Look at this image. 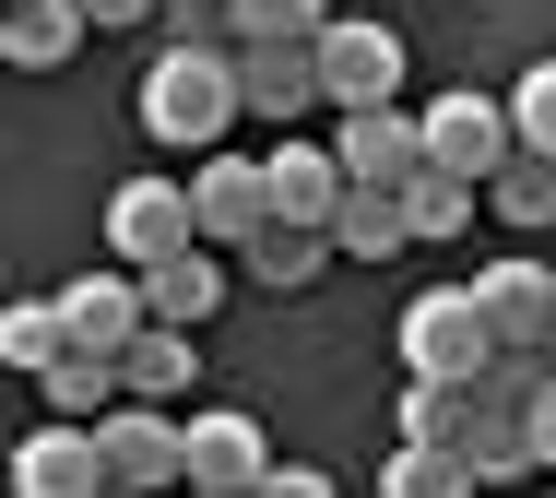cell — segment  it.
<instances>
[{
  "mask_svg": "<svg viewBox=\"0 0 556 498\" xmlns=\"http://www.w3.org/2000/svg\"><path fill=\"white\" fill-rule=\"evenodd\" d=\"M509 120H521V154H545V166H556V60H533V72H521Z\"/></svg>",
  "mask_w": 556,
  "mask_h": 498,
  "instance_id": "obj_27",
  "label": "cell"
},
{
  "mask_svg": "<svg viewBox=\"0 0 556 498\" xmlns=\"http://www.w3.org/2000/svg\"><path fill=\"white\" fill-rule=\"evenodd\" d=\"M462 439H473V391L415 379V391H403V451H462Z\"/></svg>",
  "mask_w": 556,
  "mask_h": 498,
  "instance_id": "obj_22",
  "label": "cell"
},
{
  "mask_svg": "<svg viewBox=\"0 0 556 498\" xmlns=\"http://www.w3.org/2000/svg\"><path fill=\"white\" fill-rule=\"evenodd\" d=\"M0 357H12L24 379H48V369H60V357H72V321H60V297H12V309H0Z\"/></svg>",
  "mask_w": 556,
  "mask_h": 498,
  "instance_id": "obj_19",
  "label": "cell"
},
{
  "mask_svg": "<svg viewBox=\"0 0 556 498\" xmlns=\"http://www.w3.org/2000/svg\"><path fill=\"white\" fill-rule=\"evenodd\" d=\"M142 130L154 142H178V154H225V130L249 120L237 108V48H154V72H142Z\"/></svg>",
  "mask_w": 556,
  "mask_h": 498,
  "instance_id": "obj_1",
  "label": "cell"
},
{
  "mask_svg": "<svg viewBox=\"0 0 556 498\" xmlns=\"http://www.w3.org/2000/svg\"><path fill=\"white\" fill-rule=\"evenodd\" d=\"M96 451H108L118 498H178L190 487V415H166V403H118L96 427Z\"/></svg>",
  "mask_w": 556,
  "mask_h": 498,
  "instance_id": "obj_3",
  "label": "cell"
},
{
  "mask_svg": "<svg viewBox=\"0 0 556 498\" xmlns=\"http://www.w3.org/2000/svg\"><path fill=\"white\" fill-rule=\"evenodd\" d=\"M225 24H237V48H320L332 36V0H237Z\"/></svg>",
  "mask_w": 556,
  "mask_h": 498,
  "instance_id": "obj_21",
  "label": "cell"
},
{
  "mask_svg": "<svg viewBox=\"0 0 556 498\" xmlns=\"http://www.w3.org/2000/svg\"><path fill=\"white\" fill-rule=\"evenodd\" d=\"M462 451H473V475H485V487H509V475H533V463H545V451H533V415H497V403H473V439H462Z\"/></svg>",
  "mask_w": 556,
  "mask_h": 498,
  "instance_id": "obj_23",
  "label": "cell"
},
{
  "mask_svg": "<svg viewBox=\"0 0 556 498\" xmlns=\"http://www.w3.org/2000/svg\"><path fill=\"white\" fill-rule=\"evenodd\" d=\"M473 451H391L379 463V498H473Z\"/></svg>",
  "mask_w": 556,
  "mask_h": 498,
  "instance_id": "obj_24",
  "label": "cell"
},
{
  "mask_svg": "<svg viewBox=\"0 0 556 498\" xmlns=\"http://www.w3.org/2000/svg\"><path fill=\"white\" fill-rule=\"evenodd\" d=\"M320 96H332L343 120L355 108H403V36L391 24H332L320 36Z\"/></svg>",
  "mask_w": 556,
  "mask_h": 498,
  "instance_id": "obj_8",
  "label": "cell"
},
{
  "mask_svg": "<svg viewBox=\"0 0 556 498\" xmlns=\"http://www.w3.org/2000/svg\"><path fill=\"white\" fill-rule=\"evenodd\" d=\"M190 214H202V249H249L273 226V154H202L190 166Z\"/></svg>",
  "mask_w": 556,
  "mask_h": 498,
  "instance_id": "obj_7",
  "label": "cell"
},
{
  "mask_svg": "<svg viewBox=\"0 0 556 498\" xmlns=\"http://www.w3.org/2000/svg\"><path fill=\"white\" fill-rule=\"evenodd\" d=\"M485 214H497V226H556V166L545 154L497 166V178H485Z\"/></svg>",
  "mask_w": 556,
  "mask_h": 498,
  "instance_id": "obj_25",
  "label": "cell"
},
{
  "mask_svg": "<svg viewBox=\"0 0 556 498\" xmlns=\"http://www.w3.org/2000/svg\"><path fill=\"white\" fill-rule=\"evenodd\" d=\"M403 202H415V238H462V226L485 214V190H473V178H450V166H427Z\"/></svg>",
  "mask_w": 556,
  "mask_h": 498,
  "instance_id": "obj_26",
  "label": "cell"
},
{
  "mask_svg": "<svg viewBox=\"0 0 556 498\" xmlns=\"http://www.w3.org/2000/svg\"><path fill=\"white\" fill-rule=\"evenodd\" d=\"M332 154H343L355 190H415V178H427V120H415V108H355V120L332 130Z\"/></svg>",
  "mask_w": 556,
  "mask_h": 498,
  "instance_id": "obj_9",
  "label": "cell"
},
{
  "mask_svg": "<svg viewBox=\"0 0 556 498\" xmlns=\"http://www.w3.org/2000/svg\"><path fill=\"white\" fill-rule=\"evenodd\" d=\"M237 261H249V285H273V297H296V285H308V273L332 261V238H320V226H261V238L237 249Z\"/></svg>",
  "mask_w": 556,
  "mask_h": 498,
  "instance_id": "obj_20",
  "label": "cell"
},
{
  "mask_svg": "<svg viewBox=\"0 0 556 498\" xmlns=\"http://www.w3.org/2000/svg\"><path fill=\"white\" fill-rule=\"evenodd\" d=\"M237 108L261 130H296L308 108H332L320 96V48H237Z\"/></svg>",
  "mask_w": 556,
  "mask_h": 498,
  "instance_id": "obj_12",
  "label": "cell"
},
{
  "mask_svg": "<svg viewBox=\"0 0 556 498\" xmlns=\"http://www.w3.org/2000/svg\"><path fill=\"white\" fill-rule=\"evenodd\" d=\"M427 166L450 178H497V166H521V120H509V96H439L427 108Z\"/></svg>",
  "mask_w": 556,
  "mask_h": 498,
  "instance_id": "obj_6",
  "label": "cell"
},
{
  "mask_svg": "<svg viewBox=\"0 0 556 498\" xmlns=\"http://www.w3.org/2000/svg\"><path fill=\"white\" fill-rule=\"evenodd\" d=\"M533 451L556 463V379H545V403H533Z\"/></svg>",
  "mask_w": 556,
  "mask_h": 498,
  "instance_id": "obj_30",
  "label": "cell"
},
{
  "mask_svg": "<svg viewBox=\"0 0 556 498\" xmlns=\"http://www.w3.org/2000/svg\"><path fill=\"white\" fill-rule=\"evenodd\" d=\"M108 249H118V273H166V261H190V249H202L190 178H130V190L108 202Z\"/></svg>",
  "mask_w": 556,
  "mask_h": 498,
  "instance_id": "obj_4",
  "label": "cell"
},
{
  "mask_svg": "<svg viewBox=\"0 0 556 498\" xmlns=\"http://www.w3.org/2000/svg\"><path fill=\"white\" fill-rule=\"evenodd\" d=\"M108 498H118V487H108Z\"/></svg>",
  "mask_w": 556,
  "mask_h": 498,
  "instance_id": "obj_32",
  "label": "cell"
},
{
  "mask_svg": "<svg viewBox=\"0 0 556 498\" xmlns=\"http://www.w3.org/2000/svg\"><path fill=\"white\" fill-rule=\"evenodd\" d=\"M190 379H202V345H190V333H166V321L118 357V391H130V403H190Z\"/></svg>",
  "mask_w": 556,
  "mask_h": 498,
  "instance_id": "obj_17",
  "label": "cell"
},
{
  "mask_svg": "<svg viewBox=\"0 0 556 498\" xmlns=\"http://www.w3.org/2000/svg\"><path fill=\"white\" fill-rule=\"evenodd\" d=\"M473 309H485L497 357H545L556 345V261H533V249L485 261V273H473Z\"/></svg>",
  "mask_w": 556,
  "mask_h": 498,
  "instance_id": "obj_5",
  "label": "cell"
},
{
  "mask_svg": "<svg viewBox=\"0 0 556 498\" xmlns=\"http://www.w3.org/2000/svg\"><path fill=\"white\" fill-rule=\"evenodd\" d=\"M214 297H225V261H214V249H190V261H166V273H142V309H154L166 333H190V321H214Z\"/></svg>",
  "mask_w": 556,
  "mask_h": 498,
  "instance_id": "obj_18",
  "label": "cell"
},
{
  "mask_svg": "<svg viewBox=\"0 0 556 498\" xmlns=\"http://www.w3.org/2000/svg\"><path fill=\"white\" fill-rule=\"evenodd\" d=\"M332 249L343 261H403V249H415V202H403V190H343Z\"/></svg>",
  "mask_w": 556,
  "mask_h": 498,
  "instance_id": "obj_16",
  "label": "cell"
},
{
  "mask_svg": "<svg viewBox=\"0 0 556 498\" xmlns=\"http://www.w3.org/2000/svg\"><path fill=\"white\" fill-rule=\"evenodd\" d=\"M178 498H237V487H178Z\"/></svg>",
  "mask_w": 556,
  "mask_h": 498,
  "instance_id": "obj_31",
  "label": "cell"
},
{
  "mask_svg": "<svg viewBox=\"0 0 556 498\" xmlns=\"http://www.w3.org/2000/svg\"><path fill=\"white\" fill-rule=\"evenodd\" d=\"M84 36H96V12H84V0H12V24H0V60H12V72H60Z\"/></svg>",
  "mask_w": 556,
  "mask_h": 498,
  "instance_id": "obj_15",
  "label": "cell"
},
{
  "mask_svg": "<svg viewBox=\"0 0 556 498\" xmlns=\"http://www.w3.org/2000/svg\"><path fill=\"white\" fill-rule=\"evenodd\" d=\"M261 498H332V475H320V463H273V487Z\"/></svg>",
  "mask_w": 556,
  "mask_h": 498,
  "instance_id": "obj_28",
  "label": "cell"
},
{
  "mask_svg": "<svg viewBox=\"0 0 556 498\" xmlns=\"http://www.w3.org/2000/svg\"><path fill=\"white\" fill-rule=\"evenodd\" d=\"M261 154H273V226H320V238H332L343 190H355L343 154L332 142H261Z\"/></svg>",
  "mask_w": 556,
  "mask_h": 498,
  "instance_id": "obj_13",
  "label": "cell"
},
{
  "mask_svg": "<svg viewBox=\"0 0 556 498\" xmlns=\"http://www.w3.org/2000/svg\"><path fill=\"white\" fill-rule=\"evenodd\" d=\"M12 498H108V451H96V427H24V451H12Z\"/></svg>",
  "mask_w": 556,
  "mask_h": 498,
  "instance_id": "obj_11",
  "label": "cell"
},
{
  "mask_svg": "<svg viewBox=\"0 0 556 498\" xmlns=\"http://www.w3.org/2000/svg\"><path fill=\"white\" fill-rule=\"evenodd\" d=\"M60 321H72V345H84V357H130V345L154 333L142 273H72V285H60Z\"/></svg>",
  "mask_w": 556,
  "mask_h": 498,
  "instance_id": "obj_10",
  "label": "cell"
},
{
  "mask_svg": "<svg viewBox=\"0 0 556 498\" xmlns=\"http://www.w3.org/2000/svg\"><path fill=\"white\" fill-rule=\"evenodd\" d=\"M190 487H273V451H261V415H190Z\"/></svg>",
  "mask_w": 556,
  "mask_h": 498,
  "instance_id": "obj_14",
  "label": "cell"
},
{
  "mask_svg": "<svg viewBox=\"0 0 556 498\" xmlns=\"http://www.w3.org/2000/svg\"><path fill=\"white\" fill-rule=\"evenodd\" d=\"M84 12H96V36L108 24H166V0H84Z\"/></svg>",
  "mask_w": 556,
  "mask_h": 498,
  "instance_id": "obj_29",
  "label": "cell"
},
{
  "mask_svg": "<svg viewBox=\"0 0 556 498\" xmlns=\"http://www.w3.org/2000/svg\"><path fill=\"white\" fill-rule=\"evenodd\" d=\"M403 369H415V379H450V391H473V379L497 369V333H485L473 285H439V297L403 309Z\"/></svg>",
  "mask_w": 556,
  "mask_h": 498,
  "instance_id": "obj_2",
  "label": "cell"
}]
</instances>
